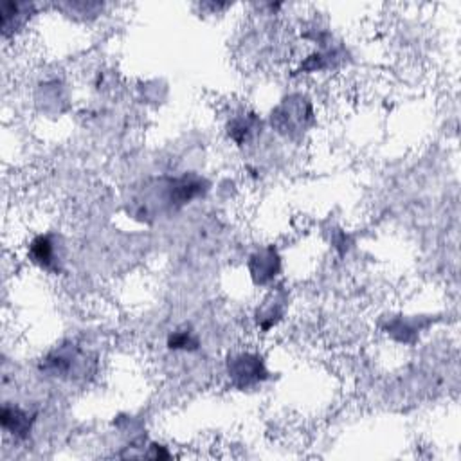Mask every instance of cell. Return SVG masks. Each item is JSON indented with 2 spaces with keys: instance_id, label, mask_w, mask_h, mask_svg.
Listing matches in <instances>:
<instances>
[{
  "instance_id": "cell-1",
  "label": "cell",
  "mask_w": 461,
  "mask_h": 461,
  "mask_svg": "<svg viewBox=\"0 0 461 461\" xmlns=\"http://www.w3.org/2000/svg\"><path fill=\"white\" fill-rule=\"evenodd\" d=\"M209 182L189 171L178 176H158L144 182L139 193L131 198L133 214L142 220H151L180 211L193 200L203 196Z\"/></svg>"
},
{
  "instance_id": "cell-2",
  "label": "cell",
  "mask_w": 461,
  "mask_h": 461,
  "mask_svg": "<svg viewBox=\"0 0 461 461\" xmlns=\"http://www.w3.org/2000/svg\"><path fill=\"white\" fill-rule=\"evenodd\" d=\"M41 371L59 380H85L95 369V358L77 344H61L41 358Z\"/></svg>"
},
{
  "instance_id": "cell-3",
  "label": "cell",
  "mask_w": 461,
  "mask_h": 461,
  "mask_svg": "<svg viewBox=\"0 0 461 461\" xmlns=\"http://www.w3.org/2000/svg\"><path fill=\"white\" fill-rule=\"evenodd\" d=\"M312 104L303 95H290L283 99L274 110H272V126L283 133L294 137L295 133L304 131L312 122Z\"/></svg>"
},
{
  "instance_id": "cell-4",
  "label": "cell",
  "mask_w": 461,
  "mask_h": 461,
  "mask_svg": "<svg viewBox=\"0 0 461 461\" xmlns=\"http://www.w3.org/2000/svg\"><path fill=\"white\" fill-rule=\"evenodd\" d=\"M227 376L236 389H249L261 384L268 371L259 353L240 351L227 358Z\"/></svg>"
},
{
  "instance_id": "cell-5",
  "label": "cell",
  "mask_w": 461,
  "mask_h": 461,
  "mask_svg": "<svg viewBox=\"0 0 461 461\" xmlns=\"http://www.w3.org/2000/svg\"><path fill=\"white\" fill-rule=\"evenodd\" d=\"M27 258L45 272H61L65 261V245L58 234L43 232L31 240L27 249Z\"/></svg>"
},
{
  "instance_id": "cell-6",
  "label": "cell",
  "mask_w": 461,
  "mask_h": 461,
  "mask_svg": "<svg viewBox=\"0 0 461 461\" xmlns=\"http://www.w3.org/2000/svg\"><path fill=\"white\" fill-rule=\"evenodd\" d=\"M36 414L25 407L14 403H4L0 411V423L7 436L14 441H25L34 427Z\"/></svg>"
},
{
  "instance_id": "cell-7",
  "label": "cell",
  "mask_w": 461,
  "mask_h": 461,
  "mask_svg": "<svg viewBox=\"0 0 461 461\" xmlns=\"http://www.w3.org/2000/svg\"><path fill=\"white\" fill-rule=\"evenodd\" d=\"M247 267H249L252 281L259 286H265V285L272 283L276 279V276L279 274L281 256L276 247L268 245V247H263V249L256 250L254 254H250Z\"/></svg>"
},
{
  "instance_id": "cell-8",
  "label": "cell",
  "mask_w": 461,
  "mask_h": 461,
  "mask_svg": "<svg viewBox=\"0 0 461 461\" xmlns=\"http://www.w3.org/2000/svg\"><path fill=\"white\" fill-rule=\"evenodd\" d=\"M225 130H227L229 139L234 144L245 146L259 133L261 121L254 112H241V113H236L234 117L229 119Z\"/></svg>"
},
{
  "instance_id": "cell-9",
  "label": "cell",
  "mask_w": 461,
  "mask_h": 461,
  "mask_svg": "<svg viewBox=\"0 0 461 461\" xmlns=\"http://www.w3.org/2000/svg\"><path fill=\"white\" fill-rule=\"evenodd\" d=\"M283 313H285V297H281L279 294H272L263 301L261 308H258L256 322L261 330L267 331L283 319Z\"/></svg>"
},
{
  "instance_id": "cell-10",
  "label": "cell",
  "mask_w": 461,
  "mask_h": 461,
  "mask_svg": "<svg viewBox=\"0 0 461 461\" xmlns=\"http://www.w3.org/2000/svg\"><path fill=\"white\" fill-rule=\"evenodd\" d=\"M29 4H18V2H4L2 4V32L4 36H9L16 29L23 27L29 18Z\"/></svg>"
},
{
  "instance_id": "cell-11",
  "label": "cell",
  "mask_w": 461,
  "mask_h": 461,
  "mask_svg": "<svg viewBox=\"0 0 461 461\" xmlns=\"http://www.w3.org/2000/svg\"><path fill=\"white\" fill-rule=\"evenodd\" d=\"M167 348L173 351H194L200 348V339L189 328H178L167 335Z\"/></svg>"
}]
</instances>
